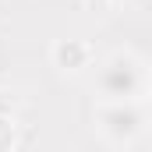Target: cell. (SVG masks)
Instances as JSON below:
<instances>
[{"label": "cell", "instance_id": "5b68a950", "mask_svg": "<svg viewBox=\"0 0 152 152\" xmlns=\"http://www.w3.org/2000/svg\"><path fill=\"white\" fill-rule=\"evenodd\" d=\"M0 117H14V99L7 88H0Z\"/></svg>", "mask_w": 152, "mask_h": 152}, {"label": "cell", "instance_id": "277c9868", "mask_svg": "<svg viewBox=\"0 0 152 152\" xmlns=\"http://www.w3.org/2000/svg\"><path fill=\"white\" fill-rule=\"evenodd\" d=\"M18 149V124L14 117H0V152H14Z\"/></svg>", "mask_w": 152, "mask_h": 152}, {"label": "cell", "instance_id": "6da1fadb", "mask_svg": "<svg viewBox=\"0 0 152 152\" xmlns=\"http://www.w3.org/2000/svg\"><path fill=\"white\" fill-rule=\"evenodd\" d=\"M96 103H145L152 96V67L134 50H113L92 67Z\"/></svg>", "mask_w": 152, "mask_h": 152}, {"label": "cell", "instance_id": "7a4b0ae2", "mask_svg": "<svg viewBox=\"0 0 152 152\" xmlns=\"http://www.w3.org/2000/svg\"><path fill=\"white\" fill-rule=\"evenodd\" d=\"M92 124H96V134L113 145V149H131L134 142L145 138L152 117L145 110V103H96V113H92Z\"/></svg>", "mask_w": 152, "mask_h": 152}, {"label": "cell", "instance_id": "8992f818", "mask_svg": "<svg viewBox=\"0 0 152 152\" xmlns=\"http://www.w3.org/2000/svg\"><path fill=\"white\" fill-rule=\"evenodd\" d=\"M88 4H103V7H110V4H117V0H88Z\"/></svg>", "mask_w": 152, "mask_h": 152}, {"label": "cell", "instance_id": "3957f363", "mask_svg": "<svg viewBox=\"0 0 152 152\" xmlns=\"http://www.w3.org/2000/svg\"><path fill=\"white\" fill-rule=\"evenodd\" d=\"M50 60H53V67L60 71V75H81V71H88V67H96V50L85 42V39H57L53 46H50Z\"/></svg>", "mask_w": 152, "mask_h": 152}]
</instances>
